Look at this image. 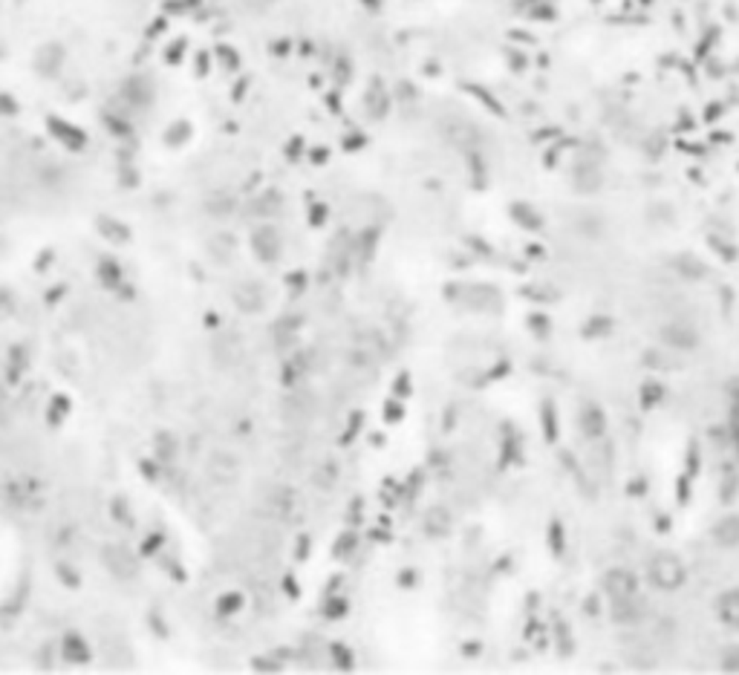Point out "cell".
<instances>
[{"label": "cell", "mask_w": 739, "mask_h": 675, "mask_svg": "<svg viewBox=\"0 0 739 675\" xmlns=\"http://www.w3.org/2000/svg\"><path fill=\"white\" fill-rule=\"evenodd\" d=\"M647 574H650V583H653L656 588H664V592H673V588H679L684 583V566L670 552H662L650 560Z\"/></svg>", "instance_id": "obj_1"}, {"label": "cell", "mask_w": 739, "mask_h": 675, "mask_svg": "<svg viewBox=\"0 0 739 675\" xmlns=\"http://www.w3.org/2000/svg\"><path fill=\"white\" fill-rule=\"evenodd\" d=\"M603 595L610 601H624L638 595V577L627 569H613L603 577Z\"/></svg>", "instance_id": "obj_2"}, {"label": "cell", "mask_w": 739, "mask_h": 675, "mask_svg": "<svg viewBox=\"0 0 739 675\" xmlns=\"http://www.w3.org/2000/svg\"><path fill=\"white\" fill-rule=\"evenodd\" d=\"M662 341L670 347V350H679V352H687L699 344V332L693 329L690 323H681V320H673V323H664L659 329Z\"/></svg>", "instance_id": "obj_3"}, {"label": "cell", "mask_w": 739, "mask_h": 675, "mask_svg": "<svg viewBox=\"0 0 739 675\" xmlns=\"http://www.w3.org/2000/svg\"><path fill=\"white\" fill-rule=\"evenodd\" d=\"M104 566H107L116 577H121V580H127V577L136 574V560H133V554H130L124 545H107Z\"/></svg>", "instance_id": "obj_4"}, {"label": "cell", "mask_w": 739, "mask_h": 675, "mask_svg": "<svg viewBox=\"0 0 739 675\" xmlns=\"http://www.w3.org/2000/svg\"><path fill=\"white\" fill-rule=\"evenodd\" d=\"M711 537H713V542L722 545V548H736V545H739V517H725V520H719V523L713 525Z\"/></svg>", "instance_id": "obj_5"}, {"label": "cell", "mask_w": 739, "mask_h": 675, "mask_svg": "<svg viewBox=\"0 0 739 675\" xmlns=\"http://www.w3.org/2000/svg\"><path fill=\"white\" fill-rule=\"evenodd\" d=\"M581 430H584L589 439L603 436V430H606V418H603V413H601L598 404H584V410H581Z\"/></svg>", "instance_id": "obj_6"}, {"label": "cell", "mask_w": 739, "mask_h": 675, "mask_svg": "<svg viewBox=\"0 0 739 675\" xmlns=\"http://www.w3.org/2000/svg\"><path fill=\"white\" fill-rule=\"evenodd\" d=\"M610 615H613L615 623H638L641 620V603H638V598L610 601Z\"/></svg>", "instance_id": "obj_7"}, {"label": "cell", "mask_w": 739, "mask_h": 675, "mask_svg": "<svg viewBox=\"0 0 739 675\" xmlns=\"http://www.w3.org/2000/svg\"><path fill=\"white\" fill-rule=\"evenodd\" d=\"M468 303L480 312H494L500 306V294L491 291L488 286H473V289H468Z\"/></svg>", "instance_id": "obj_8"}, {"label": "cell", "mask_w": 739, "mask_h": 675, "mask_svg": "<svg viewBox=\"0 0 739 675\" xmlns=\"http://www.w3.org/2000/svg\"><path fill=\"white\" fill-rule=\"evenodd\" d=\"M451 525H454L451 514H448L445 508H439V505L425 514V531H427L430 537H445V534L451 531Z\"/></svg>", "instance_id": "obj_9"}, {"label": "cell", "mask_w": 739, "mask_h": 675, "mask_svg": "<svg viewBox=\"0 0 739 675\" xmlns=\"http://www.w3.org/2000/svg\"><path fill=\"white\" fill-rule=\"evenodd\" d=\"M716 615L728 623V626H739V588H730L716 601Z\"/></svg>", "instance_id": "obj_10"}, {"label": "cell", "mask_w": 739, "mask_h": 675, "mask_svg": "<svg viewBox=\"0 0 739 675\" xmlns=\"http://www.w3.org/2000/svg\"><path fill=\"white\" fill-rule=\"evenodd\" d=\"M254 248H257V255L263 257V260H275V257H278V251H280L278 234H275L272 228L257 231V234H254Z\"/></svg>", "instance_id": "obj_11"}, {"label": "cell", "mask_w": 739, "mask_h": 675, "mask_svg": "<svg viewBox=\"0 0 739 675\" xmlns=\"http://www.w3.org/2000/svg\"><path fill=\"white\" fill-rule=\"evenodd\" d=\"M676 272L684 274V277H690V280L705 277V266H702L696 257H693V255H681V257H676Z\"/></svg>", "instance_id": "obj_12"}, {"label": "cell", "mask_w": 739, "mask_h": 675, "mask_svg": "<svg viewBox=\"0 0 739 675\" xmlns=\"http://www.w3.org/2000/svg\"><path fill=\"white\" fill-rule=\"evenodd\" d=\"M722 669L739 672V644H733V647H728V649L722 652Z\"/></svg>", "instance_id": "obj_13"}, {"label": "cell", "mask_w": 739, "mask_h": 675, "mask_svg": "<svg viewBox=\"0 0 739 675\" xmlns=\"http://www.w3.org/2000/svg\"><path fill=\"white\" fill-rule=\"evenodd\" d=\"M730 415H733V428H739V398L733 401V413Z\"/></svg>", "instance_id": "obj_14"}]
</instances>
